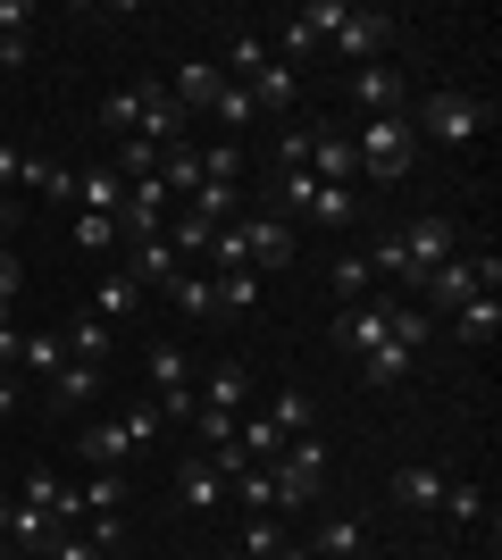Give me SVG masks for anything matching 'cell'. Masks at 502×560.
<instances>
[{
	"label": "cell",
	"mask_w": 502,
	"mask_h": 560,
	"mask_svg": "<svg viewBox=\"0 0 502 560\" xmlns=\"http://www.w3.org/2000/svg\"><path fill=\"white\" fill-rule=\"evenodd\" d=\"M268 486H277V518L311 511L318 493H327V444H318V435H285L277 460H268Z\"/></svg>",
	"instance_id": "1"
},
{
	"label": "cell",
	"mask_w": 502,
	"mask_h": 560,
	"mask_svg": "<svg viewBox=\"0 0 502 560\" xmlns=\"http://www.w3.org/2000/svg\"><path fill=\"white\" fill-rule=\"evenodd\" d=\"M151 435H160V410H118V419H93V427H75V452H84V468H109V477H118L126 460H135V452L151 444Z\"/></svg>",
	"instance_id": "2"
},
{
	"label": "cell",
	"mask_w": 502,
	"mask_h": 560,
	"mask_svg": "<svg viewBox=\"0 0 502 560\" xmlns=\"http://www.w3.org/2000/svg\"><path fill=\"white\" fill-rule=\"evenodd\" d=\"M410 126H419L428 142H444V151H469V142L494 126V93H428Z\"/></svg>",
	"instance_id": "3"
},
{
	"label": "cell",
	"mask_w": 502,
	"mask_h": 560,
	"mask_svg": "<svg viewBox=\"0 0 502 560\" xmlns=\"http://www.w3.org/2000/svg\"><path fill=\"white\" fill-rule=\"evenodd\" d=\"M494 284H502L494 252H453L444 268H428V277L410 284V293H419V310H460L469 293H494Z\"/></svg>",
	"instance_id": "4"
},
{
	"label": "cell",
	"mask_w": 502,
	"mask_h": 560,
	"mask_svg": "<svg viewBox=\"0 0 502 560\" xmlns=\"http://www.w3.org/2000/svg\"><path fill=\"white\" fill-rule=\"evenodd\" d=\"M352 160H360V176H377V185H394L410 160H419V126H410V109H394V117H369L352 135Z\"/></svg>",
	"instance_id": "5"
},
{
	"label": "cell",
	"mask_w": 502,
	"mask_h": 560,
	"mask_svg": "<svg viewBox=\"0 0 502 560\" xmlns=\"http://www.w3.org/2000/svg\"><path fill=\"white\" fill-rule=\"evenodd\" d=\"M143 369H151V410H160V427H176V419H192L201 401H192V351L176 343V335H160V343L143 351Z\"/></svg>",
	"instance_id": "6"
},
{
	"label": "cell",
	"mask_w": 502,
	"mask_h": 560,
	"mask_svg": "<svg viewBox=\"0 0 502 560\" xmlns=\"http://www.w3.org/2000/svg\"><path fill=\"white\" fill-rule=\"evenodd\" d=\"M394 34H402L394 9H352V0H343V25L327 34V50H335V59H352V68H369V59L394 50Z\"/></svg>",
	"instance_id": "7"
},
{
	"label": "cell",
	"mask_w": 502,
	"mask_h": 560,
	"mask_svg": "<svg viewBox=\"0 0 502 560\" xmlns=\"http://www.w3.org/2000/svg\"><path fill=\"white\" fill-rule=\"evenodd\" d=\"M402 234V284H419L428 268H444V259L460 252V218H410V226H394Z\"/></svg>",
	"instance_id": "8"
},
{
	"label": "cell",
	"mask_w": 502,
	"mask_h": 560,
	"mask_svg": "<svg viewBox=\"0 0 502 560\" xmlns=\"http://www.w3.org/2000/svg\"><path fill=\"white\" fill-rule=\"evenodd\" d=\"M385 327H394V293H369V302H343V310H335V343L352 351V360H369V351L385 343Z\"/></svg>",
	"instance_id": "9"
},
{
	"label": "cell",
	"mask_w": 502,
	"mask_h": 560,
	"mask_svg": "<svg viewBox=\"0 0 502 560\" xmlns=\"http://www.w3.org/2000/svg\"><path fill=\"white\" fill-rule=\"evenodd\" d=\"M126 277L143 284V293H167V284L185 277V259H176L167 234H126Z\"/></svg>",
	"instance_id": "10"
},
{
	"label": "cell",
	"mask_w": 502,
	"mask_h": 560,
	"mask_svg": "<svg viewBox=\"0 0 502 560\" xmlns=\"http://www.w3.org/2000/svg\"><path fill=\"white\" fill-rule=\"evenodd\" d=\"M235 226H243V259H252V277L293 268V218H235Z\"/></svg>",
	"instance_id": "11"
},
{
	"label": "cell",
	"mask_w": 502,
	"mask_h": 560,
	"mask_svg": "<svg viewBox=\"0 0 502 560\" xmlns=\"http://www.w3.org/2000/svg\"><path fill=\"white\" fill-rule=\"evenodd\" d=\"M402 93H410V75L394 68V59H369V68H352V101H360V117H394V109H402Z\"/></svg>",
	"instance_id": "12"
},
{
	"label": "cell",
	"mask_w": 502,
	"mask_h": 560,
	"mask_svg": "<svg viewBox=\"0 0 502 560\" xmlns=\"http://www.w3.org/2000/svg\"><path fill=\"white\" fill-rule=\"evenodd\" d=\"M318 185H352L360 160H352V135H335V126H311V160H302Z\"/></svg>",
	"instance_id": "13"
},
{
	"label": "cell",
	"mask_w": 502,
	"mask_h": 560,
	"mask_svg": "<svg viewBox=\"0 0 502 560\" xmlns=\"http://www.w3.org/2000/svg\"><path fill=\"white\" fill-rule=\"evenodd\" d=\"M75 210H101V218H126V176L109 160L75 167Z\"/></svg>",
	"instance_id": "14"
},
{
	"label": "cell",
	"mask_w": 502,
	"mask_h": 560,
	"mask_svg": "<svg viewBox=\"0 0 502 560\" xmlns=\"http://www.w3.org/2000/svg\"><path fill=\"white\" fill-rule=\"evenodd\" d=\"M59 343H68V360H84V369H101V360L118 351V327H109V318H93V310H75L68 327H59Z\"/></svg>",
	"instance_id": "15"
},
{
	"label": "cell",
	"mask_w": 502,
	"mask_h": 560,
	"mask_svg": "<svg viewBox=\"0 0 502 560\" xmlns=\"http://www.w3.org/2000/svg\"><path fill=\"white\" fill-rule=\"evenodd\" d=\"M243 93H252V109H260V117H285L293 101H302V68H285V59H268V68L252 75Z\"/></svg>",
	"instance_id": "16"
},
{
	"label": "cell",
	"mask_w": 502,
	"mask_h": 560,
	"mask_svg": "<svg viewBox=\"0 0 502 560\" xmlns=\"http://www.w3.org/2000/svg\"><path fill=\"white\" fill-rule=\"evenodd\" d=\"M218 93H226V75H218V59H185V68L167 75V101H176V109H210Z\"/></svg>",
	"instance_id": "17"
},
{
	"label": "cell",
	"mask_w": 502,
	"mask_h": 560,
	"mask_svg": "<svg viewBox=\"0 0 502 560\" xmlns=\"http://www.w3.org/2000/svg\"><path fill=\"white\" fill-rule=\"evenodd\" d=\"M68 536V527H59V518H43V511H25V502H9V552L17 560H43L50 544Z\"/></svg>",
	"instance_id": "18"
},
{
	"label": "cell",
	"mask_w": 502,
	"mask_h": 560,
	"mask_svg": "<svg viewBox=\"0 0 502 560\" xmlns=\"http://www.w3.org/2000/svg\"><path fill=\"white\" fill-rule=\"evenodd\" d=\"M360 544H369V527H360L352 511H327V518H318V536L302 544V552H311V560H352Z\"/></svg>",
	"instance_id": "19"
},
{
	"label": "cell",
	"mask_w": 502,
	"mask_h": 560,
	"mask_svg": "<svg viewBox=\"0 0 502 560\" xmlns=\"http://www.w3.org/2000/svg\"><path fill=\"white\" fill-rule=\"evenodd\" d=\"M176 502H185V511H218V502H226V477L210 468V452H192V460L176 468Z\"/></svg>",
	"instance_id": "20"
},
{
	"label": "cell",
	"mask_w": 502,
	"mask_h": 560,
	"mask_svg": "<svg viewBox=\"0 0 502 560\" xmlns=\"http://www.w3.org/2000/svg\"><path fill=\"white\" fill-rule=\"evenodd\" d=\"M84 310H93V318H109V327H126V318L143 310V284L126 277V268H109V277L93 284V302H84Z\"/></svg>",
	"instance_id": "21"
},
{
	"label": "cell",
	"mask_w": 502,
	"mask_h": 560,
	"mask_svg": "<svg viewBox=\"0 0 502 560\" xmlns=\"http://www.w3.org/2000/svg\"><path fill=\"white\" fill-rule=\"evenodd\" d=\"M68 369V343H59V327H34V335H17V376H59Z\"/></svg>",
	"instance_id": "22"
},
{
	"label": "cell",
	"mask_w": 502,
	"mask_h": 560,
	"mask_svg": "<svg viewBox=\"0 0 502 560\" xmlns=\"http://www.w3.org/2000/svg\"><path fill=\"white\" fill-rule=\"evenodd\" d=\"M185 210L201 218V226H235L243 218V185H210V176H201V185L185 192Z\"/></svg>",
	"instance_id": "23"
},
{
	"label": "cell",
	"mask_w": 502,
	"mask_h": 560,
	"mask_svg": "<svg viewBox=\"0 0 502 560\" xmlns=\"http://www.w3.org/2000/svg\"><path fill=\"white\" fill-rule=\"evenodd\" d=\"M101 135H109V142H135V135H143V84H118V93L101 101Z\"/></svg>",
	"instance_id": "24"
},
{
	"label": "cell",
	"mask_w": 502,
	"mask_h": 560,
	"mask_svg": "<svg viewBox=\"0 0 502 560\" xmlns=\"http://www.w3.org/2000/svg\"><path fill=\"white\" fill-rule=\"evenodd\" d=\"M268 427H277V435H311V419H318V401L302 394V385H277V394H268V410H260Z\"/></svg>",
	"instance_id": "25"
},
{
	"label": "cell",
	"mask_w": 502,
	"mask_h": 560,
	"mask_svg": "<svg viewBox=\"0 0 502 560\" xmlns=\"http://www.w3.org/2000/svg\"><path fill=\"white\" fill-rule=\"evenodd\" d=\"M160 302H167V310H176V318H218V284H210V277H201V268H185V277L167 284Z\"/></svg>",
	"instance_id": "26"
},
{
	"label": "cell",
	"mask_w": 502,
	"mask_h": 560,
	"mask_svg": "<svg viewBox=\"0 0 502 560\" xmlns=\"http://www.w3.org/2000/svg\"><path fill=\"white\" fill-rule=\"evenodd\" d=\"M453 327H460V343H494V335H502V302H494V293H469V302H460L453 310Z\"/></svg>",
	"instance_id": "27"
},
{
	"label": "cell",
	"mask_w": 502,
	"mask_h": 560,
	"mask_svg": "<svg viewBox=\"0 0 502 560\" xmlns=\"http://www.w3.org/2000/svg\"><path fill=\"white\" fill-rule=\"evenodd\" d=\"M444 486H453V477H444V468H402V477H394V502H402V511H435V502H444Z\"/></svg>",
	"instance_id": "28"
},
{
	"label": "cell",
	"mask_w": 502,
	"mask_h": 560,
	"mask_svg": "<svg viewBox=\"0 0 502 560\" xmlns=\"http://www.w3.org/2000/svg\"><path fill=\"white\" fill-rule=\"evenodd\" d=\"M93 394H101V369H84V360H68V369L50 376V410H84Z\"/></svg>",
	"instance_id": "29"
},
{
	"label": "cell",
	"mask_w": 502,
	"mask_h": 560,
	"mask_svg": "<svg viewBox=\"0 0 502 560\" xmlns=\"http://www.w3.org/2000/svg\"><path fill=\"white\" fill-rule=\"evenodd\" d=\"M68 243H75V252H118V243H126V218H101V210H75V226H68Z\"/></svg>",
	"instance_id": "30"
},
{
	"label": "cell",
	"mask_w": 502,
	"mask_h": 560,
	"mask_svg": "<svg viewBox=\"0 0 502 560\" xmlns=\"http://www.w3.org/2000/svg\"><path fill=\"white\" fill-rule=\"evenodd\" d=\"M277 552H285V518L252 511V518H243V560H277Z\"/></svg>",
	"instance_id": "31"
},
{
	"label": "cell",
	"mask_w": 502,
	"mask_h": 560,
	"mask_svg": "<svg viewBox=\"0 0 502 560\" xmlns=\"http://www.w3.org/2000/svg\"><path fill=\"white\" fill-rule=\"evenodd\" d=\"M25 192H43V201H75V167L34 160V151H25Z\"/></svg>",
	"instance_id": "32"
},
{
	"label": "cell",
	"mask_w": 502,
	"mask_h": 560,
	"mask_svg": "<svg viewBox=\"0 0 502 560\" xmlns=\"http://www.w3.org/2000/svg\"><path fill=\"white\" fill-rule=\"evenodd\" d=\"M260 68H268V34H235V43H226V68H218V75H226V84H252Z\"/></svg>",
	"instance_id": "33"
},
{
	"label": "cell",
	"mask_w": 502,
	"mask_h": 560,
	"mask_svg": "<svg viewBox=\"0 0 502 560\" xmlns=\"http://www.w3.org/2000/svg\"><path fill=\"white\" fill-rule=\"evenodd\" d=\"M218 284V310H226V318H252V310H260V277H252V268H235V277H210Z\"/></svg>",
	"instance_id": "34"
},
{
	"label": "cell",
	"mask_w": 502,
	"mask_h": 560,
	"mask_svg": "<svg viewBox=\"0 0 502 560\" xmlns=\"http://www.w3.org/2000/svg\"><path fill=\"white\" fill-rule=\"evenodd\" d=\"M335 293H343V302H369V293H377V268H369V252H343V259H335Z\"/></svg>",
	"instance_id": "35"
},
{
	"label": "cell",
	"mask_w": 502,
	"mask_h": 560,
	"mask_svg": "<svg viewBox=\"0 0 502 560\" xmlns=\"http://www.w3.org/2000/svg\"><path fill=\"white\" fill-rule=\"evenodd\" d=\"M75 502H84V511H126V477H109V468H93V477L75 486Z\"/></svg>",
	"instance_id": "36"
},
{
	"label": "cell",
	"mask_w": 502,
	"mask_h": 560,
	"mask_svg": "<svg viewBox=\"0 0 502 560\" xmlns=\"http://www.w3.org/2000/svg\"><path fill=\"white\" fill-rule=\"evenodd\" d=\"M435 511L453 518V527H478V518H486V486H444V502H435Z\"/></svg>",
	"instance_id": "37"
},
{
	"label": "cell",
	"mask_w": 502,
	"mask_h": 560,
	"mask_svg": "<svg viewBox=\"0 0 502 560\" xmlns=\"http://www.w3.org/2000/svg\"><path fill=\"white\" fill-rule=\"evenodd\" d=\"M210 117H218V126H226V142H235V135H243V126H252V117H260V109H252V93H243V84H226V93L210 101Z\"/></svg>",
	"instance_id": "38"
},
{
	"label": "cell",
	"mask_w": 502,
	"mask_h": 560,
	"mask_svg": "<svg viewBox=\"0 0 502 560\" xmlns=\"http://www.w3.org/2000/svg\"><path fill=\"white\" fill-rule=\"evenodd\" d=\"M302 218H311V226H343V218H352V185H318Z\"/></svg>",
	"instance_id": "39"
},
{
	"label": "cell",
	"mask_w": 502,
	"mask_h": 560,
	"mask_svg": "<svg viewBox=\"0 0 502 560\" xmlns=\"http://www.w3.org/2000/svg\"><path fill=\"white\" fill-rule=\"evenodd\" d=\"M84 544L93 552H126V511H84Z\"/></svg>",
	"instance_id": "40"
},
{
	"label": "cell",
	"mask_w": 502,
	"mask_h": 560,
	"mask_svg": "<svg viewBox=\"0 0 502 560\" xmlns=\"http://www.w3.org/2000/svg\"><path fill=\"white\" fill-rule=\"evenodd\" d=\"M311 192H318V176H311V167H285V176H277V210H285V218H302V210H311Z\"/></svg>",
	"instance_id": "41"
},
{
	"label": "cell",
	"mask_w": 502,
	"mask_h": 560,
	"mask_svg": "<svg viewBox=\"0 0 502 560\" xmlns=\"http://www.w3.org/2000/svg\"><path fill=\"white\" fill-rule=\"evenodd\" d=\"M201 176H210V185H243V142H210V151H201Z\"/></svg>",
	"instance_id": "42"
},
{
	"label": "cell",
	"mask_w": 502,
	"mask_h": 560,
	"mask_svg": "<svg viewBox=\"0 0 502 560\" xmlns=\"http://www.w3.org/2000/svg\"><path fill=\"white\" fill-rule=\"evenodd\" d=\"M43 560H109V552H93V544H84V527H68V536L50 544V552H43Z\"/></svg>",
	"instance_id": "43"
},
{
	"label": "cell",
	"mask_w": 502,
	"mask_h": 560,
	"mask_svg": "<svg viewBox=\"0 0 502 560\" xmlns=\"http://www.w3.org/2000/svg\"><path fill=\"white\" fill-rule=\"evenodd\" d=\"M25 185V151L17 142H0V192H17Z\"/></svg>",
	"instance_id": "44"
},
{
	"label": "cell",
	"mask_w": 502,
	"mask_h": 560,
	"mask_svg": "<svg viewBox=\"0 0 502 560\" xmlns=\"http://www.w3.org/2000/svg\"><path fill=\"white\" fill-rule=\"evenodd\" d=\"M17 293H25V259L0 252V302H17Z\"/></svg>",
	"instance_id": "45"
},
{
	"label": "cell",
	"mask_w": 502,
	"mask_h": 560,
	"mask_svg": "<svg viewBox=\"0 0 502 560\" xmlns=\"http://www.w3.org/2000/svg\"><path fill=\"white\" fill-rule=\"evenodd\" d=\"M277 160H285V167H302V160H311V126H285V142H277Z\"/></svg>",
	"instance_id": "46"
},
{
	"label": "cell",
	"mask_w": 502,
	"mask_h": 560,
	"mask_svg": "<svg viewBox=\"0 0 502 560\" xmlns=\"http://www.w3.org/2000/svg\"><path fill=\"white\" fill-rule=\"evenodd\" d=\"M17 394H25V376H17V369H0V419L17 410Z\"/></svg>",
	"instance_id": "47"
},
{
	"label": "cell",
	"mask_w": 502,
	"mask_h": 560,
	"mask_svg": "<svg viewBox=\"0 0 502 560\" xmlns=\"http://www.w3.org/2000/svg\"><path fill=\"white\" fill-rule=\"evenodd\" d=\"M0 218H9V192H0Z\"/></svg>",
	"instance_id": "48"
},
{
	"label": "cell",
	"mask_w": 502,
	"mask_h": 560,
	"mask_svg": "<svg viewBox=\"0 0 502 560\" xmlns=\"http://www.w3.org/2000/svg\"><path fill=\"white\" fill-rule=\"evenodd\" d=\"M0 560H17V552H9V544H0Z\"/></svg>",
	"instance_id": "49"
},
{
	"label": "cell",
	"mask_w": 502,
	"mask_h": 560,
	"mask_svg": "<svg viewBox=\"0 0 502 560\" xmlns=\"http://www.w3.org/2000/svg\"><path fill=\"white\" fill-rule=\"evenodd\" d=\"M109 560H126V552H109Z\"/></svg>",
	"instance_id": "50"
}]
</instances>
